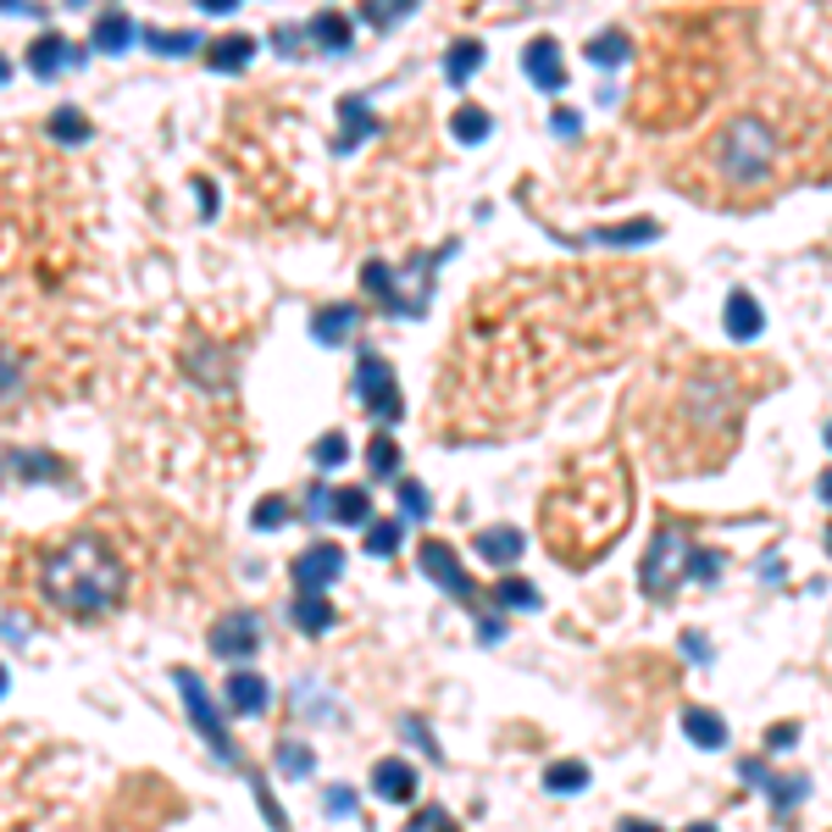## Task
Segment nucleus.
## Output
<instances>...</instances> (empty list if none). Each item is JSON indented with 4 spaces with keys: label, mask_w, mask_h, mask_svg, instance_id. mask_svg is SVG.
<instances>
[{
    "label": "nucleus",
    "mask_w": 832,
    "mask_h": 832,
    "mask_svg": "<svg viewBox=\"0 0 832 832\" xmlns=\"http://www.w3.org/2000/svg\"><path fill=\"white\" fill-rule=\"evenodd\" d=\"M327 810H333V815H350V810H355V793H350V788H333V793H327Z\"/></svg>",
    "instance_id": "a19ab883"
},
{
    "label": "nucleus",
    "mask_w": 832,
    "mask_h": 832,
    "mask_svg": "<svg viewBox=\"0 0 832 832\" xmlns=\"http://www.w3.org/2000/svg\"><path fill=\"white\" fill-rule=\"evenodd\" d=\"M627 56V40L622 34H600L594 45H589V62H600V67H611V62H622Z\"/></svg>",
    "instance_id": "72a5a7b5"
},
{
    "label": "nucleus",
    "mask_w": 832,
    "mask_h": 832,
    "mask_svg": "<svg viewBox=\"0 0 832 832\" xmlns=\"http://www.w3.org/2000/svg\"><path fill=\"white\" fill-rule=\"evenodd\" d=\"M12 467H18V472H29V478H56V461H45V456H23V450H18V456H12Z\"/></svg>",
    "instance_id": "ea45409f"
},
{
    "label": "nucleus",
    "mask_w": 832,
    "mask_h": 832,
    "mask_svg": "<svg viewBox=\"0 0 832 832\" xmlns=\"http://www.w3.org/2000/svg\"><path fill=\"white\" fill-rule=\"evenodd\" d=\"M267 699H272V688H267L261 672H228V705H233L239 716H261Z\"/></svg>",
    "instance_id": "9b49d317"
},
{
    "label": "nucleus",
    "mask_w": 832,
    "mask_h": 832,
    "mask_svg": "<svg viewBox=\"0 0 832 832\" xmlns=\"http://www.w3.org/2000/svg\"><path fill=\"white\" fill-rule=\"evenodd\" d=\"M721 173L732 178V184H766V173H771V128L760 123V117H738L727 134H721Z\"/></svg>",
    "instance_id": "7ed1b4c3"
},
{
    "label": "nucleus",
    "mask_w": 832,
    "mask_h": 832,
    "mask_svg": "<svg viewBox=\"0 0 832 832\" xmlns=\"http://www.w3.org/2000/svg\"><path fill=\"white\" fill-rule=\"evenodd\" d=\"M478 555L495 561V566H511L522 555V533L517 528H489V533H478Z\"/></svg>",
    "instance_id": "6ab92c4d"
},
{
    "label": "nucleus",
    "mask_w": 832,
    "mask_h": 832,
    "mask_svg": "<svg viewBox=\"0 0 832 832\" xmlns=\"http://www.w3.org/2000/svg\"><path fill=\"white\" fill-rule=\"evenodd\" d=\"M0 638H12V644H23V622H12V616H7V622H0Z\"/></svg>",
    "instance_id": "a18cd8bd"
},
{
    "label": "nucleus",
    "mask_w": 832,
    "mask_h": 832,
    "mask_svg": "<svg viewBox=\"0 0 832 832\" xmlns=\"http://www.w3.org/2000/svg\"><path fill=\"white\" fill-rule=\"evenodd\" d=\"M355 305H327V311H316V322H311V339H322V344H344L350 333H355Z\"/></svg>",
    "instance_id": "a211bd4d"
},
{
    "label": "nucleus",
    "mask_w": 832,
    "mask_h": 832,
    "mask_svg": "<svg viewBox=\"0 0 832 832\" xmlns=\"http://www.w3.org/2000/svg\"><path fill=\"white\" fill-rule=\"evenodd\" d=\"M450 128H456V139H461V145H478V139H489V128H495V117H489L483 106H461Z\"/></svg>",
    "instance_id": "c85d7f7f"
},
{
    "label": "nucleus",
    "mask_w": 832,
    "mask_h": 832,
    "mask_svg": "<svg viewBox=\"0 0 832 832\" xmlns=\"http://www.w3.org/2000/svg\"><path fill=\"white\" fill-rule=\"evenodd\" d=\"M339 117H344V134L333 139L339 150H355L361 139H372V134H377V117H372V112H366L355 95H344V101H339Z\"/></svg>",
    "instance_id": "4468645a"
},
{
    "label": "nucleus",
    "mask_w": 832,
    "mask_h": 832,
    "mask_svg": "<svg viewBox=\"0 0 832 832\" xmlns=\"http://www.w3.org/2000/svg\"><path fill=\"white\" fill-rule=\"evenodd\" d=\"M372 788H377L383 799H394V804H410V799H416V771H410V760H383V766L372 771Z\"/></svg>",
    "instance_id": "ddd939ff"
},
{
    "label": "nucleus",
    "mask_w": 832,
    "mask_h": 832,
    "mask_svg": "<svg viewBox=\"0 0 832 832\" xmlns=\"http://www.w3.org/2000/svg\"><path fill=\"white\" fill-rule=\"evenodd\" d=\"M29 67H34L40 79H56L62 67H73V45H67L62 34H45V40H34V51H29Z\"/></svg>",
    "instance_id": "f3484780"
},
{
    "label": "nucleus",
    "mask_w": 832,
    "mask_h": 832,
    "mask_svg": "<svg viewBox=\"0 0 832 832\" xmlns=\"http://www.w3.org/2000/svg\"><path fill=\"white\" fill-rule=\"evenodd\" d=\"M128 40H134V18H128V12H101V18H95V51L123 56Z\"/></svg>",
    "instance_id": "dca6fc26"
},
{
    "label": "nucleus",
    "mask_w": 832,
    "mask_h": 832,
    "mask_svg": "<svg viewBox=\"0 0 832 832\" xmlns=\"http://www.w3.org/2000/svg\"><path fill=\"white\" fill-rule=\"evenodd\" d=\"M305 34H311L316 45H327V51H350V23H344L339 12H322V18H311V23H305Z\"/></svg>",
    "instance_id": "393cba45"
},
{
    "label": "nucleus",
    "mask_w": 832,
    "mask_h": 832,
    "mask_svg": "<svg viewBox=\"0 0 832 832\" xmlns=\"http://www.w3.org/2000/svg\"><path fill=\"white\" fill-rule=\"evenodd\" d=\"M250 51H256V40H250V34H222V40L211 45V56H206V62H211L217 73H239V67L250 62Z\"/></svg>",
    "instance_id": "aec40b11"
},
{
    "label": "nucleus",
    "mask_w": 832,
    "mask_h": 832,
    "mask_svg": "<svg viewBox=\"0 0 832 832\" xmlns=\"http://www.w3.org/2000/svg\"><path fill=\"white\" fill-rule=\"evenodd\" d=\"M495 605H511V611H539V605H544V594H539L528 578H500V583H495Z\"/></svg>",
    "instance_id": "b1692460"
},
{
    "label": "nucleus",
    "mask_w": 832,
    "mask_h": 832,
    "mask_svg": "<svg viewBox=\"0 0 832 832\" xmlns=\"http://www.w3.org/2000/svg\"><path fill=\"white\" fill-rule=\"evenodd\" d=\"M683 566H688V539L666 528V533L649 544V555H644V589H649L655 600L672 594V583H683Z\"/></svg>",
    "instance_id": "20e7f679"
},
{
    "label": "nucleus",
    "mask_w": 832,
    "mask_h": 832,
    "mask_svg": "<svg viewBox=\"0 0 832 832\" xmlns=\"http://www.w3.org/2000/svg\"><path fill=\"white\" fill-rule=\"evenodd\" d=\"M316 467H344L350 461V445H344V434H327V439H316Z\"/></svg>",
    "instance_id": "f704fd0d"
},
{
    "label": "nucleus",
    "mask_w": 832,
    "mask_h": 832,
    "mask_svg": "<svg viewBox=\"0 0 832 832\" xmlns=\"http://www.w3.org/2000/svg\"><path fill=\"white\" fill-rule=\"evenodd\" d=\"M544 788H550V793H578V788H589V766H583V760H555V766L544 771Z\"/></svg>",
    "instance_id": "cd10ccee"
},
{
    "label": "nucleus",
    "mask_w": 832,
    "mask_h": 832,
    "mask_svg": "<svg viewBox=\"0 0 832 832\" xmlns=\"http://www.w3.org/2000/svg\"><path fill=\"white\" fill-rule=\"evenodd\" d=\"M355 383H361V399L383 416V423H399V416H405V405H399V383H394V372H388V361H383V355H361Z\"/></svg>",
    "instance_id": "39448f33"
},
{
    "label": "nucleus",
    "mask_w": 832,
    "mask_h": 832,
    "mask_svg": "<svg viewBox=\"0 0 832 832\" xmlns=\"http://www.w3.org/2000/svg\"><path fill=\"white\" fill-rule=\"evenodd\" d=\"M250 522H256L261 533H272V528H283V522H289V500H261Z\"/></svg>",
    "instance_id": "c9c22d12"
},
{
    "label": "nucleus",
    "mask_w": 832,
    "mask_h": 832,
    "mask_svg": "<svg viewBox=\"0 0 832 832\" xmlns=\"http://www.w3.org/2000/svg\"><path fill=\"white\" fill-rule=\"evenodd\" d=\"M522 67H528V79L539 84V90H566V67H561V45L555 40H533L528 51H522Z\"/></svg>",
    "instance_id": "9d476101"
},
{
    "label": "nucleus",
    "mask_w": 832,
    "mask_h": 832,
    "mask_svg": "<svg viewBox=\"0 0 832 832\" xmlns=\"http://www.w3.org/2000/svg\"><path fill=\"white\" fill-rule=\"evenodd\" d=\"M0 694H7V672H0Z\"/></svg>",
    "instance_id": "09e8293b"
},
{
    "label": "nucleus",
    "mask_w": 832,
    "mask_h": 832,
    "mask_svg": "<svg viewBox=\"0 0 832 832\" xmlns=\"http://www.w3.org/2000/svg\"><path fill=\"white\" fill-rule=\"evenodd\" d=\"M134 40L156 45L162 56H189V51H200V34H195V29H189V34H167V29H134Z\"/></svg>",
    "instance_id": "a878e982"
},
{
    "label": "nucleus",
    "mask_w": 832,
    "mask_h": 832,
    "mask_svg": "<svg viewBox=\"0 0 832 832\" xmlns=\"http://www.w3.org/2000/svg\"><path fill=\"white\" fill-rule=\"evenodd\" d=\"M178 694L189 699V716H195V727L211 738V749H217L228 766H239V749H233V738L222 732V721H217V710H211V699H206V688H200L195 672H178Z\"/></svg>",
    "instance_id": "423d86ee"
},
{
    "label": "nucleus",
    "mask_w": 832,
    "mask_h": 832,
    "mask_svg": "<svg viewBox=\"0 0 832 832\" xmlns=\"http://www.w3.org/2000/svg\"><path fill=\"white\" fill-rule=\"evenodd\" d=\"M366 472H372V478H394V472H399V450H394L388 434L366 445Z\"/></svg>",
    "instance_id": "c756f323"
},
{
    "label": "nucleus",
    "mask_w": 832,
    "mask_h": 832,
    "mask_svg": "<svg viewBox=\"0 0 832 832\" xmlns=\"http://www.w3.org/2000/svg\"><path fill=\"white\" fill-rule=\"evenodd\" d=\"M278 766H283L289 777H305V771H311V755H305L300 743H283V749H278Z\"/></svg>",
    "instance_id": "4c0bfd02"
},
{
    "label": "nucleus",
    "mask_w": 832,
    "mask_h": 832,
    "mask_svg": "<svg viewBox=\"0 0 832 832\" xmlns=\"http://www.w3.org/2000/svg\"><path fill=\"white\" fill-rule=\"evenodd\" d=\"M578 128H583V123H578V112H555V134H561V139H572Z\"/></svg>",
    "instance_id": "79ce46f5"
},
{
    "label": "nucleus",
    "mask_w": 832,
    "mask_h": 832,
    "mask_svg": "<svg viewBox=\"0 0 832 832\" xmlns=\"http://www.w3.org/2000/svg\"><path fill=\"white\" fill-rule=\"evenodd\" d=\"M478 67H483V45H478V40H456V45H450V56H445L450 84H467Z\"/></svg>",
    "instance_id": "5701e85b"
},
{
    "label": "nucleus",
    "mask_w": 832,
    "mask_h": 832,
    "mask_svg": "<svg viewBox=\"0 0 832 832\" xmlns=\"http://www.w3.org/2000/svg\"><path fill=\"white\" fill-rule=\"evenodd\" d=\"M616 832H661V826H655V821H633V815H622V826H616Z\"/></svg>",
    "instance_id": "c03bdc74"
},
{
    "label": "nucleus",
    "mask_w": 832,
    "mask_h": 832,
    "mask_svg": "<svg viewBox=\"0 0 832 832\" xmlns=\"http://www.w3.org/2000/svg\"><path fill=\"white\" fill-rule=\"evenodd\" d=\"M211 649H217L222 661H245V655H256V649H261L256 616H250V611H233V616H222V622L211 627Z\"/></svg>",
    "instance_id": "6e6552de"
},
{
    "label": "nucleus",
    "mask_w": 832,
    "mask_h": 832,
    "mask_svg": "<svg viewBox=\"0 0 832 832\" xmlns=\"http://www.w3.org/2000/svg\"><path fill=\"white\" fill-rule=\"evenodd\" d=\"M339 572H344V550H339V544H311V550L294 555V566H289V578L300 583V594H322Z\"/></svg>",
    "instance_id": "0eeeda50"
},
{
    "label": "nucleus",
    "mask_w": 832,
    "mask_h": 832,
    "mask_svg": "<svg viewBox=\"0 0 832 832\" xmlns=\"http://www.w3.org/2000/svg\"><path fill=\"white\" fill-rule=\"evenodd\" d=\"M366 18L372 23H399V18H410V0H377V7H366Z\"/></svg>",
    "instance_id": "e433bc0d"
},
{
    "label": "nucleus",
    "mask_w": 832,
    "mask_h": 832,
    "mask_svg": "<svg viewBox=\"0 0 832 832\" xmlns=\"http://www.w3.org/2000/svg\"><path fill=\"white\" fill-rule=\"evenodd\" d=\"M399 550V522H372L366 528V555H394Z\"/></svg>",
    "instance_id": "473e14b6"
},
{
    "label": "nucleus",
    "mask_w": 832,
    "mask_h": 832,
    "mask_svg": "<svg viewBox=\"0 0 832 832\" xmlns=\"http://www.w3.org/2000/svg\"><path fill=\"white\" fill-rule=\"evenodd\" d=\"M289 616H294L300 633H327V627H333V605H327L322 594H300Z\"/></svg>",
    "instance_id": "4be33fe9"
},
{
    "label": "nucleus",
    "mask_w": 832,
    "mask_h": 832,
    "mask_svg": "<svg viewBox=\"0 0 832 832\" xmlns=\"http://www.w3.org/2000/svg\"><path fill=\"white\" fill-rule=\"evenodd\" d=\"M0 79H12V62H7V56H0Z\"/></svg>",
    "instance_id": "de8ad7c7"
},
{
    "label": "nucleus",
    "mask_w": 832,
    "mask_h": 832,
    "mask_svg": "<svg viewBox=\"0 0 832 832\" xmlns=\"http://www.w3.org/2000/svg\"><path fill=\"white\" fill-rule=\"evenodd\" d=\"M683 732H688L699 749H721V743H727V721L710 716V710H683Z\"/></svg>",
    "instance_id": "412c9836"
},
{
    "label": "nucleus",
    "mask_w": 832,
    "mask_h": 832,
    "mask_svg": "<svg viewBox=\"0 0 832 832\" xmlns=\"http://www.w3.org/2000/svg\"><path fill=\"white\" fill-rule=\"evenodd\" d=\"M327 522H344V528L372 522V495L366 489H333L327 495Z\"/></svg>",
    "instance_id": "2eb2a0df"
},
{
    "label": "nucleus",
    "mask_w": 832,
    "mask_h": 832,
    "mask_svg": "<svg viewBox=\"0 0 832 832\" xmlns=\"http://www.w3.org/2000/svg\"><path fill=\"white\" fill-rule=\"evenodd\" d=\"M399 511H405V517H416V522H423V517H428V495L416 489V483H405V489H399Z\"/></svg>",
    "instance_id": "58836bf2"
},
{
    "label": "nucleus",
    "mask_w": 832,
    "mask_h": 832,
    "mask_svg": "<svg viewBox=\"0 0 832 832\" xmlns=\"http://www.w3.org/2000/svg\"><path fill=\"white\" fill-rule=\"evenodd\" d=\"M721 550H688V566H683V578H694V583H710V578H721Z\"/></svg>",
    "instance_id": "2f4dec72"
},
{
    "label": "nucleus",
    "mask_w": 832,
    "mask_h": 832,
    "mask_svg": "<svg viewBox=\"0 0 832 832\" xmlns=\"http://www.w3.org/2000/svg\"><path fill=\"white\" fill-rule=\"evenodd\" d=\"M760 327H766V316H760L755 294H749V289H732V294H727V333H732L738 344H749V339H760Z\"/></svg>",
    "instance_id": "f8f14e48"
},
{
    "label": "nucleus",
    "mask_w": 832,
    "mask_h": 832,
    "mask_svg": "<svg viewBox=\"0 0 832 832\" xmlns=\"http://www.w3.org/2000/svg\"><path fill=\"white\" fill-rule=\"evenodd\" d=\"M200 211H206V217H211V211H217V189H211V184H206V178H200Z\"/></svg>",
    "instance_id": "37998d69"
},
{
    "label": "nucleus",
    "mask_w": 832,
    "mask_h": 832,
    "mask_svg": "<svg viewBox=\"0 0 832 832\" xmlns=\"http://www.w3.org/2000/svg\"><path fill=\"white\" fill-rule=\"evenodd\" d=\"M627 517H633V483H627L622 456H583V461H572L561 472V483L539 506L550 550L561 561H572V566L605 555L622 539Z\"/></svg>",
    "instance_id": "f257e3e1"
},
{
    "label": "nucleus",
    "mask_w": 832,
    "mask_h": 832,
    "mask_svg": "<svg viewBox=\"0 0 832 832\" xmlns=\"http://www.w3.org/2000/svg\"><path fill=\"white\" fill-rule=\"evenodd\" d=\"M683 832H716V826H710V821H694V826H683Z\"/></svg>",
    "instance_id": "49530a36"
},
{
    "label": "nucleus",
    "mask_w": 832,
    "mask_h": 832,
    "mask_svg": "<svg viewBox=\"0 0 832 832\" xmlns=\"http://www.w3.org/2000/svg\"><path fill=\"white\" fill-rule=\"evenodd\" d=\"M123 589H128V566L95 533L62 544L45 566V600L67 616H106L123 600Z\"/></svg>",
    "instance_id": "f03ea898"
},
{
    "label": "nucleus",
    "mask_w": 832,
    "mask_h": 832,
    "mask_svg": "<svg viewBox=\"0 0 832 832\" xmlns=\"http://www.w3.org/2000/svg\"><path fill=\"white\" fill-rule=\"evenodd\" d=\"M423 572L445 589V594H456V600H472V578L461 572V561H456V550L450 544H439V539H428L423 544Z\"/></svg>",
    "instance_id": "1a4fd4ad"
},
{
    "label": "nucleus",
    "mask_w": 832,
    "mask_h": 832,
    "mask_svg": "<svg viewBox=\"0 0 832 832\" xmlns=\"http://www.w3.org/2000/svg\"><path fill=\"white\" fill-rule=\"evenodd\" d=\"M405 832H461V826H456V815H450L445 804H423V810L405 821Z\"/></svg>",
    "instance_id": "7c9ffc66"
},
{
    "label": "nucleus",
    "mask_w": 832,
    "mask_h": 832,
    "mask_svg": "<svg viewBox=\"0 0 832 832\" xmlns=\"http://www.w3.org/2000/svg\"><path fill=\"white\" fill-rule=\"evenodd\" d=\"M51 134H56L62 145H84V139H90V117H84L79 106H56V112H51Z\"/></svg>",
    "instance_id": "bb28decb"
}]
</instances>
